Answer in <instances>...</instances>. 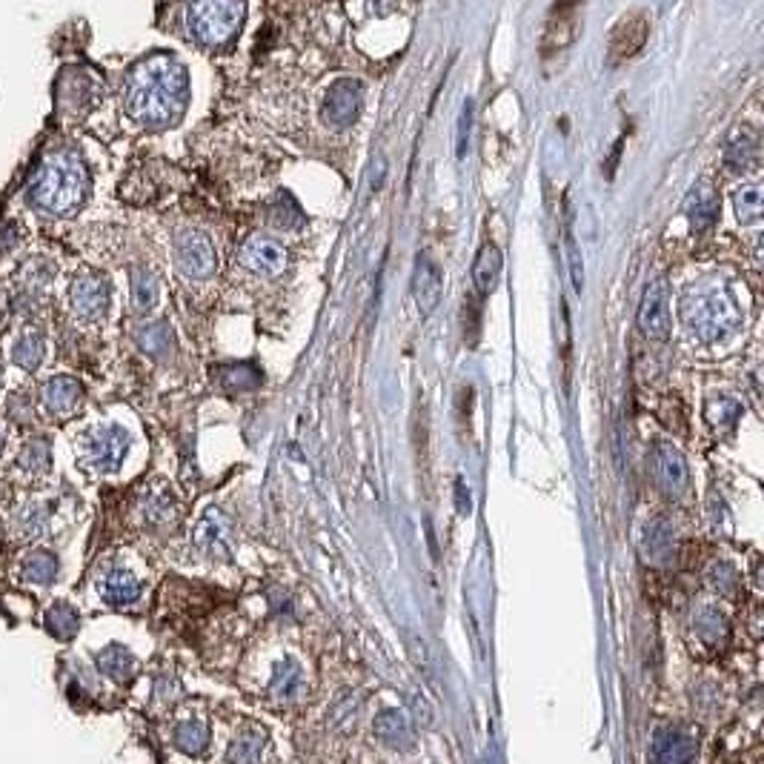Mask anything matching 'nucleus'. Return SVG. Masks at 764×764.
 <instances>
[{"label": "nucleus", "instance_id": "nucleus-1", "mask_svg": "<svg viewBox=\"0 0 764 764\" xmlns=\"http://www.w3.org/2000/svg\"><path fill=\"white\" fill-rule=\"evenodd\" d=\"M189 106L186 66L169 52H152L138 61L124 81L126 115L144 129H169Z\"/></svg>", "mask_w": 764, "mask_h": 764}, {"label": "nucleus", "instance_id": "nucleus-2", "mask_svg": "<svg viewBox=\"0 0 764 764\" xmlns=\"http://www.w3.org/2000/svg\"><path fill=\"white\" fill-rule=\"evenodd\" d=\"M86 195H89V169L81 152L72 146L49 149L26 181V201L52 218H66L78 212Z\"/></svg>", "mask_w": 764, "mask_h": 764}, {"label": "nucleus", "instance_id": "nucleus-3", "mask_svg": "<svg viewBox=\"0 0 764 764\" xmlns=\"http://www.w3.org/2000/svg\"><path fill=\"white\" fill-rule=\"evenodd\" d=\"M682 321L687 332L702 341V344H716L727 338L730 332L739 330L742 312L736 307V298L727 287H699L690 290L682 298Z\"/></svg>", "mask_w": 764, "mask_h": 764}, {"label": "nucleus", "instance_id": "nucleus-4", "mask_svg": "<svg viewBox=\"0 0 764 764\" xmlns=\"http://www.w3.org/2000/svg\"><path fill=\"white\" fill-rule=\"evenodd\" d=\"M247 18V0H189L186 32L207 49H224L241 35Z\"/></svg>", "mask_w": 764, "mask_h": 764}, {"label": "nucleus", "instance_id": "nucleus-5", "mask_svg": "<svg viewBox=\"0 0 764 764\" xmlns=\"http://www.w3.org/2000/svg\"><path fill=\"white\" fill-rule=\"evenodd\" d=\"M104 98V81L83 66L66 69L58 81V112L63 118H83Z\"/></svg>", "mask_w": 764, "mask_h": 764}, {"label": "nucleus", "instance_id": "nucleus-6", "mask_svg": "<svg viewBox=\"0 0 764 764\" xmlns=\"http://www.w3.org/2000/svg\"><path fill=\"white\" fill-rule=\"evenodd\" d=\"M175 267L181 275L192 281H207L218 269V255L209 241L207 232L201 229H184L175 238Z\"/></svg>", "mask_w": 764, "mask_h": 764}, {"label": "nucleus", "instance_id": "nucleus-7", "mask_svg": "<svg viewBox=\"0 0 764 764\" xmlns=\"http://www.w3.org/2000/svg\"><path fill=\"white\" fill-rule=\"evenodd\" d=\"M83 450H86V467L89 470L115 473L124 464L126 453H129V433L124 427L106 424V427H98V430L89 433Z\"/></svg>", "mask_w": 764, "mask_h": 764}, {"label": "nucleus", "instance_id": "nucleus-8", "mask_svg": "<svg viewBox=\"0 0 764 764\" xmlns=\"http://www.w3.org/2000/svg\"><path fill=\"white\" fill-rule=\"evenodd\" d=\"M361 104H364V86H361V81L341 78V81H335L327 89L321 115H324V121L332 129H350L358 121Z\"/></svg>", "mask_w": 764, "mask_h": 764}, {"label": "nucleus", "instance_id": "nucleus-9", "mask_svg": "<svg viewBox=\"0 0 764 764\" xmlns=\"http://www.w3.org/2000/svg\"><path fill=\"white\" fill-rule=\"evenodd\" d=\"M69 304L83 321H98L109 310V284L101 275L83 272L69 287Z\"/></svg>", "mask_w": 764, "mask_h": 764}, {"label": "nucleus", "instance_id": "nucleus-10", "mask_svg": "<svg viewBox=\"0 0 764 764\" xmlns=\"http://www.w3.org/2000/svg\"><path fill=\"white\" fill-rule=\"evenodd\" d=\"M238 255H241V264H244L249 272L264 275V278L281 275V272L287 269V264H290L287 249L281 247L278 241H272V238H264V235H252V238H247Z\"/></svg>", "mask_w": 764, "mask_h": 764}, {"label": "nucleus", "instance_id": "nucleus-11", "mask_svg": "<svg viewBox=\"0 0 764 764\" xmlns=\"http://www.w3.org/2000/svg\"><path fill=\"white\" fill-rule=\"evenodd\" d=\"M639 327L653 341L667 338V332H670V295H667V281L664 278H656L641 295Z\"/></svg>", "mask_w": 764, "mask_h": 764}, {"label": "nucleus", "instance_id": "nucleus-12", "mask_svg": "<svg viewBox=\"0 0 764 764\" xmlns=\"http://www.w3.org/2000/svg\"><path fill=\"white\" fill-rule=\"evenodd\" d=\"M653 475H656V484L664 490V496H684V490L690 484V473H687V461L679 453V447H673L667 441L656 444V450H653Z\"/></svg>", "mask_w": 764, "mask_h": 764}, {"label": "nucleus", "instance_id": "nucleus-13", "mask_svg": "<svg viewBox=\"0 0 764 764\" xmlns=\"http://www.w3.org/2000/svg\"><path fill=\"white\" fill-rule=\"evenodd\" d=\"M650 38V21L644 12H627L610 35V61L621 63L639 55Z\"/></svg>", "mask_w": 764, "mask_h": 764}, {"label": "nucleus", "instance_id": "nucleus-14", "mask_svg": "<svg viewBox=\"0 0 764 764\" xmlns=\"http://www.w3.org/2000/svg\"><path fill=\"white\" fill-rule=\"evenodd\" d=\"M696 750H699V742H696V736H693L687 727L667 724V727L656 730V739H653V759H656V762H693V759H696Z\"/></svg>", "mask_w": 764, "mask_h": 764}, {"label": "nucleus", "instance_id": "nucleus-15", "mask_svg": "<svg viewBox=\"0 0 764 764\" xmlns=\"http://www.w3.org/2000/svg\"><path fill=\"white\" fill-rule=\"evenodd\" d=\"M441 292H444V275L430 255H418L413 269V295L418 310L424 315H433L435 307L441 304Z\"/></svg>", "mask_w": 764, "mask_h": 764}, {"label": "nucleus", "instance_id": "nucleus-16", "mask_svg": "<svg viewBox=\"0 0 764 764\" xmlns=\"http://www.w3.org/2000/svg\"><path fill=\"white\" fill-rule=\"evenodd\" d=\"M192 541L198 547V553L207 558H227L229 556V521L221 510H207L204 518L198 521Z\"/></svg>", "mask_w": 764, "mask_h": 764}, {"label": "nucleus", "instance_id": "nucleus-17", "mask_svg": "<svg viewBox=\"0 0 764 764\" xmlns=\"http://www.w3.org/2000/svg\"><path fill=\"white\" fill-rule=\"evenodd\" d=\"M584 0H556L553 15L547 21V35H544V52H558L576 38L579 29V9Z\"/></svg>", "mask_w": 764, "mask_h": 764}, {"label": "nucleus", "instance_id": "nucleus-18", "mask_svg": "<svg viewBox=\"0 0 764 764\" xmlns=\"http://www.w3.org/2000/svg\"><path fill=\"white\" fill-rule=\"evenodd\" d=\"M375 739L384 744V747H393V750H410L415 744V730L410 716L398 707H387L375 716Z\"/></svg>", "mask_w": 764, "mask_h": 764}, {"label": "nucleus", "instance_id": "nucleus-19", "mask_svg": "<svg viewBox=\"0 0 764 764\" xmlns=\"http://www.w3.org/2000/svg\"><path fill=\"white\" fill-rule=\"evenodd\" d=\"M684 215H687L690 227L696 229V232H704V229L713 227L716 218H719V195H716V189L707 184V181L693 186L687 192V198H684Z\"/></svg>", "mask_w": 764, "mask_h": 764}, {"label": "nucleus", "instance_id": "nucleus-20", "mask_svg": "<svg viewBox=\"0 0 764 764\" xmlns=\"http://www.w3.org/2000/svg\"><path fill=\"white\" fill-rule=\"evenodd\" d=\"M98 590H101V599L109 607H129V604H135V601L141 599V581L135 579L129 570H124V567L106 570L104 579L98 581Z\"/></svg>", "mask_w": 764, "mask_h": 764}, {"label": "nucleus", "instance_id": "nucleus-21", "mask_svg": "<svg viewBox=\"0 0 764 764\" xmlns=\"http://www.w3.org/2000/svg\"><path fill=\"white\" fill-rule=\"evenodd\" d=\"M641 553L650 564H667L673 553H676V536H673V527L670 521L664 518H653L647 527H644V536H641Z\"/></svg>", "mask_w": 764, "mask_h": 764}, {"label": "nucleus", "instance_id": "nucleus-22", "mask_svg": "<svg viewBox=\"0 0 764 764\" xmlns=\"http://www.w3.org/2000/svg\"><path fill=\"white\" fill-rule=\"evenodd\" d=\"M81 384L69 375H58L43 387V407L52 415H69L81 407Z\"/></svg>", "mask_w": 764, "mask_h": 764}, {"label": "nucleus", "instance_id": "nucleus-23", "mask_svg": "<svg viewBox=\"0 0 764 764\" xmlns=\"http://www.w3.org/2000/svg\"><path fill=\"white\" fill-rule=\"evenodd\" d=\"M98 670L104 673L106 679H112L115 684H129L138 676V659L121 647V644H109L98 656H95Z\"/></svg>", "mask_w": 764, "mask_h": 764}, {"label": "nucleus", "instance_id": "nucleus-24", "mask_svg": "<svg viewBox=\"0 0 764 764\" xmlns=\"http://www.w3.org/2000/svg\"><path fill=\"white\" fill-rule=\"evenodd\" d=\"M759 161V138L750 129H739L724 146V166L730 172H750Z\"/></svg>", "mask_w": 764, "mask_h": 764}, {"label": "nucleus", "instance_id": "nucleus-25", "mask_svg": "<svg viewBox=\"0 0 764 764\" xmlns=\"http://www.w3.org/2000/svg\"><path fill=\"white\" fill-rule=\"evenodd\" d=\"M693 633L696 639L707 644V647H724L727 644V636H730V627H727V619L722 613L713 607V604H704L693 613Z\"/></svg>", "mask_w": 764, "mask_h": 764}, {"label": "nucleus", "instance_id": "nucleus-26", "mask_svg": "<svg viewBox=\"0 0 764 764\" xmlns=\"http://www.w3.org/2000/svg\"><path fill=\"white\" fill-rule=\"evenodd\" d=\"M161 301V284H158V275L152 269L135 267L132 269V307L135 312H152Z\"/></svg>", "mask_w": 764, "mask_h": 764}, {"label": "nucleus", "instance_id": "nucleus-27", "mask_svg": "<svg viewBox=\"0 0 764 764\" xmlns=\"http://www.w3.org/2000/svg\"><path fill=\"white\" fill-rule=\"evenodd\" d=\"M43 624H46L49 636H55L58 641H69V639H75V636H78V630H81V616H78V610H75L72 604H66V601H55V604L46 610Z\"/></svg>", "mask_w": 764, "mask_h": 764}, {"label": "nucleus", "instance_id": "nucleus-28", "mask_svg": "<svg viewBox=\"0 0 764 764\" xmlns=\"http://www.w3.org/2000/svg\"><path fill=\"white\" fill-rule=\"evenodd\" d=\"M141 513H144L146 524L169 527V524L178 521V501H175V496L169 490H152L149 496H144Z\"/></svg>", "mask_w": 764, "mask_h": 764}, {"label": "nucleus", "instance_id": "nucleus-29", "mask_svg": "<svg viewBox=\"0 0 764 764\" xmlns=\"http://www.w3.org/2000/svg\"><path fill=\"white\" fill-rule=\"evenodd\" d=\"M498 275H501V252H498L496 244H484V247L478 249L473 264L475 290L481 292V295H487V292L496 287Z\"/></svg>", "mask_w": 764, "mask_h": 764}, {"label": "nucleus", "instance_id": "nucleus-30", "mask_svg": "<svg viewBox=\"0 0 764 764\" xmlns=\"http://www.w3.org/2000/svg\"><path fill=\"white\" fill-rule=\"evenodd\" d=\"M135 341H138V347H141L149 358H155V361H166V358L175 352V335H172V330H169L166 324L141 327L138 335H135Z\"/></svg>", "mask_w": 764, "mask_h": 764}, {"label": "nucleus", "instance_id": "nucleus-31", "mask_svg": "<svg viewBox=\"0 0 764 764\" xmlns=\"http://www.w3.org/2000/svg\"><path fill=\"white\" fill-rule=\"evenodd\" d=\"M264 747H267V733L261 727H244L235 736V742L229 744L227 759L229 762H258Z\"/></svg>", "mask_w": 764, "mask_h": 764}, {"label": "nucleus", "instance_id": "nucleus-32", "mask_svg": "<svg viewBox=\"0 0 764 764\" xmlns=\"http://www.w3.org/2000/svg\"><path fill=\"white\" fill-rule=\"evenodd\" d=\"M172 739H175V747L184 750L186 756H201L209 747L207 722H201V719H186V722L175 724Z\"/></svg>", "mask_w": 764, "mask_h": 764}, {"label": "nucleus", "instance_id": "nucleus-33", "mask_svg": "<svg viewBox=\"0 0 764 764\" xmlns=\"http://www.w3.org/2000/svg\"><path fill=\"white\" fill-rule=\"evenodd\" d=\"M61 573V564L55 553H46V550H38V553H29L23 558L21 564V576L29 584H52Z\"/></svg>", "mask_w": 764, "mask_h": 764}, {"label": "nucleus", "instance_id": "nucleus-34", "mask_svg": "<svg viewBox=\"0 0 764 764\" xmlns=\"http://www.w3.org/2000/svg\"><path fill=\"white\" fill-rule=\"evenodd\" d=\"M301 687H304V673H301V664H298V661L287 659L284 664L275 667L272 682H269V693H272L275 699H292V696L301 693Z\"/></svg>", "mask_w": 764, "mask_h": 764}, {"label": "nucleus", "instance_id": "nucleus-35", "mask_svg": "<svg viewBox=\"0 0 764 764\" xmlns=\"http://www.w3.org/2000/svg\"><path fill=\"white\" fill-rule=\"evenodd\" d=\"M43 355H46V341L41 332H23L21 338L12 347V361L26 372H35L41 367Z\"/></svg>", "mask_w": 764, "mask_h": 764}, {"label": "nucleus", "instance_id": "nucleus-36", "mask_svg": "<svg viewBox=\"0 0 764 764\" xmlns=\"http://www.w3.org/2000/svg\"><path fill=\"white\" fill-rule=\"evenodd\" d=\"M218 381L227 393H247L261 384V372L252 364H229V367H218Z\"/></svg>", "mask_w": 764, "mask_h": 764}, {"label": "nucleus", "instance_id": "nucleus-37", "mask_svg": "<svg viewBox=\"0 0 764 764\" xmlns=\"http://www.w3.org/2000/svg\"><path fill=\"white\" fill-rule=\"evenodd\" d=\"M55 281V264L49 258H29L21 267V287L32 292H46Z\"/></svg>", "mask_w": 764, "mask_h": 764}, {"label": "nucleus", "instance_id": "nucleus-38", "mask_svg": "<svg viewBox=\"0 0 764 764\" xmlns=\"http://www.w3.org/2000/svg\"><path fill=\"white\" fill-rule=\"evenodd\" d=\"M46 524H49V507L46 504H26L21 513L15 516V530L26 541L41 538Z\"/></svg>", "mask_w": 764, "mask_h": 764}, {"label": "nucleus", "instance_id": "nucleus-39", "mask_svg": "<svg viewBox=\"0 0 764 764\" xmlns=\"http://www.w3.org/2000/svg\"><path fill=\"white\" fill-rule=\"evenodd\" d=\"M733 207H736V215H739V221L742 224H756L759 218H762V189L756 184H747L739 186L736 189V195H733Z\"/></svg>", "mask_w": 764, "mask_h": 764}, {"label": "nucleus", "instance_id": "nucleus-40", "mask_svg": "<svg viewBox=\"0 0 764 764\" xmlns=\"http://www.w3.org/2000/svg\"><path fill=\"white\" fill-rule=\"evenodd\" d=\"M269 221H272V227L275 229H284V232H287V229H298L304 224V212L295 204V198L284 192V195L275 198V204L269 209Z\"/></svg>", "mask_w": 764, "mask_h": 764}, {"label": "nucleus", "instance_id": "nucleus-41", "mask_svg": "<svg viewBox=\"0 0 764 764\" xmlns=\"http://www.w3.org/2000/svg\"><path fill=\"white\" fill-rule=\"evenodd\" d=\"M18 464H21L26 473L32 475L46 473V470L52 467V447H49V441H46V438H32L21 450Z\"/></svg>", "mask_w": 764, "mask_h": 764}, {"label": "nucleus", "instance_id": "nucleus-42", "mask_svg": "<svg viewBox=\"0 0 764 764\" xmlns=\"http://www.w3.org/2000/svg\"><path fill=\"white\" fill-rule=\"evenodd\" d=\"M6 415H9L12 421H18V424H32V421H35V404H32V398L26 393L9 395V401H6Z\"/></svg>", "mask_w": 764, "mask_h": 764}, {"label": "nucleus", "instance_id": "nucleus-43", "mask_svg": "<svg viewBox=\"0 0 764 764\" xmlns=\"http://www.w3.org/2000/svg\"><path fill=\"white\" fill-rule=\"evenodd\" d=\"M564 241H567V258H570V278H573V287L581 292V287H584V269H581V255L579 247H576V238H573V229H570V221L564 227Z\"/></svg>", "mask_w": 764, "mask_h": 764}, {"label": "nucleus", "instance_id": "nucleus-44", "mask_svg": "<svg viewBox=\"0 0 764 764\" xmlns=\"http://www.w3.org/2000/svg\"><path fill=\"white\" fill-rule=\"evenodd\" d=\"M710 584L719 590V593H733L736 590V570L730 567V564H724V561H719V564H713V570H710Z\"/></svg>", "mask_w": 764, "mask_h": 764}, {"label": "nucleus", "instance_id": "nucleus-45", "mask_svg": "<svg viewBox=\"0 0 764 764\" xmlns=\"http://www.w3.org/2000/svg\"><path fill=\"white\" fill-rule=\"evenodd\" d=\"M15 312L23 315V318H35L43 307V292H32V290H21L15 295Z\"/></svg>", "mask_w": 764, "mask_h": 764}, {"label": "nucleus", "instance_id": "nucleus-46", "mask_svg": "<svg viewBox=\"0 0 764 764\" xmlns=\"http://www.w3.org/2000/svg\"><path fill=\"white\" fill-rule=\"evenodd\" d=\"M410 647H413V659L415 664L433 679L435 676V667H433V659H430V650H427V641L424 639H418V636H410Z\"/></svg>", "mask_w": 764, "mask_h": 764}, {"label": "nucleus", "instance_id": "nucleus-47", "mask_svg": "<svg viewBox=\"0 0 764 764\" xmlns=\"http://www.w3.org/2000/svg\"><path fill=\"white\" fill-rule=\"evenodd\" d=\"M21 244V229L15 227L12 221H6V224H0V255H6V252H12V249Z\"/></svg>", "mask_w": 764, "mask_h": 764}, {"label": "nucleus", "instance_id": "nucleus-48", "mask_svg": "<svg viewBox=\"0 0 764 764\" xmlns=\"http://www.w3.org/2000/svg\"><path fill=\"white\" fill-rule=\"evenodd\" d=\"M470 121H473V104L467 101V104H464V112H461V124H458V155H464V149H467Z\"/></svg>", "mask_w": 764, "mask_h": 764}, {"label": "nucleus", "instance_id": "nucleus-49", "mask_svg": "<svg viewBox=\"0 0 764 764\" xmlns=\"http://www.w3.org/2000/svg\"><path fill=\"white\" fill-rule=\"evenodd\" d=\"M410 704H413L418 722H424V727H433V710H430V704L424 702V699H418V696H410Z\"/></svg>", "mask_w": 764, "mask_h": 764}, {"label": "nucleus", "instance_id": "nucleus-50", "mask_svg": "<svg viewBox=\"0 0 764 764\" xmlns=\"http://www.w3.org/2000/svg\"><path fill=\"white\" fill-rule=\"evenodd\" d=\"M455 490H458V493H455V496H458V513H461V516H470V507H473V504H470V496H467L464 481H458V484H455Z\"/></svg>", "mask_w": 764, "mask_h": 764}, {"label": "nucleus", "instance_id": "nucleus-51", "mask_svg": "<svg viewBox=\"0 0 764 764\" xmlns=\"http://www.w3.org/2000/svg\"><path fill=\"white\" fill-rule=\"evenodd\" d=\"M0 384H3V364H0Z\"/></svg>", "mask_w": 764, "mask_h": 764}, {"label": "nucleus", "instance_id": "nucleus-52", "mask_svg": "<svg viewBox=\"0 0 764 764\" xmlns=\"http://www.w3.org/2000/svg\"><path fill=\"white\" fill-rule=\"evenodd\" d=\"M0 447H3V430H0Z\"/></svg>", "mask_w": 764, "mask_h": 764}]
</instances>
